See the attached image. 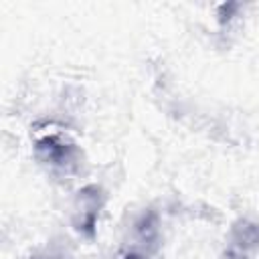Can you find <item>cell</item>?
I'll use <instances>...</instances> for the list:
<instances>
[{
    "label": "cell",
    "instance_id": "1",
    "mask_svg": "<svg viewBox=\"0 0 259 259\" xmlns=\"http://www.w3.org/2000/svg\"><path fill=\"white\" fill-rule=\"evenodd\" d=\"M36 154L53 166H69L73 160V146L61 142L59 138H42L36 144Z\"/></svg>",
    "mask_w": 259,
    "mask_h": 259
}]
</instances>
